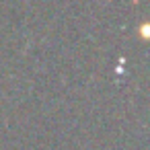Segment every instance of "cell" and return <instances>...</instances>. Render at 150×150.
<instances>
[{
	"instance_id": "6da1fadb",
	"label": "cell",
	"mask_w": 150,
	"mask_h": 150,
	"mask_svg": "<svg viewBox=\"0 0 150 150\" xmlns=\"http://www.w3.org/2000/svg\"><path fill=\"white\" fill-rule=\"evenodd\" d=\"M146 35H148V25L144 23V25H142V39H146Z\"/></svg>"
}]
</instances>
